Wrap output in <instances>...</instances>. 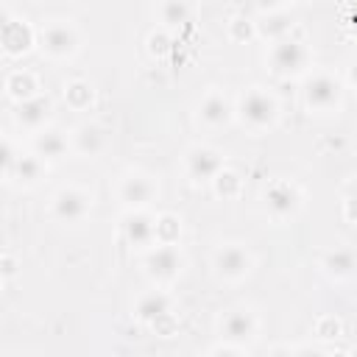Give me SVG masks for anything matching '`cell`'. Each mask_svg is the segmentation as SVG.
<instances>
[{
  "label": "cell",
  "instance_id": "25",
  "mask_svg": "<svg viewBox=\"0 0 357 357\" xmlns=\"http://www.w3.org/2000/svg\"><path fill=\"white\" fill-rule=\"evenodd\" d=\"M215 184H218V192H220V195H231V192H237L240 178H237L234 173H229V170H220L218 178H215Z\"/></svg>",
  "mask_w": 357,
  "mask_h": 357
},
{
  "label": "cell",
  "instance_id": "1",
  "mask_svg": "<svg viewBox=\"0 0 357 357\" xmlns=\"http://www.w3.org/2000/svg\"><path fill=\"white\" fill-rule=\"evenodd\" d=\"M237 114H240V120L248 123L251 128H268V126H273V120H276V114H279V106H276V100H273L265 89L251 86V89L240 98Z\"/></svg>",
  "mask_w": 357,
  "mask_h": 357
},
{
  "label": "cell",
  "instance_id": "21",
  "mask_svg": "<svg viewBox=\"0 0 357 357\" xmlns=\"http://www.w3.org/2000/svg\"><path fill=\"white\" fill-rule=\"evenodd\" d=\"M6 89H8V95H11V98H17V100L22 103V100L33 98L36 84H33V78H31L28 73H11V75H8V81H6Z\"/></svg>",
  "mask_w": 357,
  "mask_h": 357
},
{
  "label": "cell",
  "instance_id": "7",
  "mask_svg": "<svg viewBox=\"0 0 357 357\" xmlns=\"http://www.w3.org/2000/svg\"><path fill=\"white\" fill-rule=\"evenodd\" d=\"M215 271L223 279H240V276H245L251 271V254L237 243L220 245L215 251Z\"/></svg>",
  "mask_w": 357,
  "mask_h": 357
},
{
  "label": "cell",
  "instance_id": "8",
  "mask_svg": "<svg viewBox=\"0 0 357 357\" xmlns=\"http://www.w3.org/2000/svg\"><path fill=\"white\" fill-rule=\"evenodd\" d=\"M220 170H223V156L215 148L198 145V148H192L187 153V173H190V178L209 181V178H218Z\"/></svg>",
  "mask_w": 357,
  "mask_h": 357
},
{
  "label": "cell",
  "instance_id": "20",
  "mask_svg": "<svg viewBox=\"0 0 357 357\" xmlns=\"http://www.w3.org/2000/svg\"><path fill=\"white\" fill-rule=\"evenodd\" d=\"M42 170H45L42 159H39L36 153H25V156H20V159H17V165H14L11 176H17L22 184H33V181H39V178H42Z\"/></svg>",
  "mask_w": 357,
  "mask_h": 357
},
{
  "label": "cell",
  "instance_id": "16",
  "mask_svg": "<svg viewBox=\"0 0 357 357\" xmlns=\"http://www.w3.org/2000/svg\"><path fill=\"white\" fill-rule=\"evenodd\" d=\"M198 117H201L206 126H223V123H229V117H231V106H229V100H226L220 92H209V95L201 100V106H198Z\"/></svg>",
  "mask_w": 357,
  "mask_h": 357
},
{
  "label": "cell",
  "instance_id": "4",
  "mask_svg": "<svg viewBox=\"0 0 357 357\" xmlns=\"http://www.w3.org/2000/svg\"><path fill=\"white\" fill-rule=\"evenodd\" d=\"M145 271L156 282H167L181 271V254L176 243H159L145 254Z\"/></svg>",
  "mask_w": 357,
  "mask_h": 357
},
{
  "label": "cell",
  "instance_id": "2",
  "mask_svg": "<svg viewBox=\"0 0 357 357\" xmlns=\"http://www.w3.org/2000/svg\"><path fill=\"white\" fill-rule=\"evenodd\" d=\"M307 47L293 39V36H284V39H276L271 53H268V61H271V70L279 73V75H296L307 67Z\"/></svg>",
  "mask_w": 357,
  "mask_h": 357
},
{
  "label": "cell",
  "instance_id": "9",
  "mask_svg": "<svg viewBox=\"0 0 357 357\" xmlns=\"http://www.w3.org/2000/svg\"><path fill=\"white\" fill-rule=\"evenodd\" d=\"M156 195V184L148 178V176H142V173H131V176H126L123 178V184H120V201L128 206V209H142L151 198Z\"/></svg>",
  "mask_w": 357,
  "mask_h": 357
},
{
  "label": "cell",
  "instance_id": "14",
  "mask_svg": "<svg viewBox=\"0 0 357 357\" xmlns=\"http://www.w3.org/2000/svg\"><path fill=\"white\" fill-rule=\"evenodd\" d=\"M103 145H106V134H103V128L95 126V123H84V126H78L75 134H73V148H75L78 153H84V156L100 153Z\"/></svg>",
  "mask_w": 357,
  "mask_h": 357
},
{
  "label": "cell",
  "instance_id": "22",
  "mask_svg": "<svg viewBox=\"0 0 357 357\" xmlns=\"http://www.w3.org/2000/svg\"><path fill=\"white\" fill-rule=\"evenodd\" d=\"M156 14L162 17V22L176 25V22H187L190 6H187V3H176V0H167V3H159V6H156Z\"/></svg>",
  "mask_w": 357,
  "mask_h": 357
},
{
  "label": "cell",
  "instance_id": "30",
  "mask_svg": "<svg viewBox=\"0 0 357 357\" xmlns=\"http://www.w3.org/2000/svg\"><path fill=\"white\" fill-rule=\"evenodd\" d=\"M354 357H357V354H354Z\"/></svg>",
  "mask_w": 357,
  "mask_h": 357
},
{
  "label": "cell",
  "instance_id": "27",
  "mask_svg": "<svg viewBox=\"0 0 357 357\" xmlns=\"http://www.w3.org/2000/svg\"><path fill=\"white\" fill-rule=\"evenodd\" d=\"M206 357H243L237 349H231V346H218V349H212Z\"/></svg>",
  "mask_w": 357,
  "mask_h": 357
},
{
  "label": "cell",
  "instance_id": "28",
  "mask_svg": "<svg viewBox=\"0 0 357 357\" xmlns=\"http://www.w3.org/2000/svg\"><path fill=\"white\" fill-rule=\"evenodd\" d=\"M296 357H324V354H321L318 349H301V351H298Z\"/></svg>",
  "mask_w": 357,
  "mask_h": 357
},
{
  "label": "cell",
  "instance_id": "18",
  "mask_svg": "<svg viewBox=\"0 0 357 357\" xmlns=\"http://www.w3.org/2000/svg\"><path fill=\"white\" fill-rule=\"evenodd\" d=\"M324 268L329 276L335 279H346V276H354L357 273V254L351 248H335L324 257Z\"/></svg>",
  "mask_w": 357,
  "mask_h": 357
},
{
  "label": "cell",
  "instance_id": "26",
  "mask_svg": "<svg viewBox=\"0 0 357 357\" xmlns=\"http://www.w3.org/2000/svg\"><path fill=\"white\" fill-rule=\"evenodd\" d=\"M346 215L351 218V220H357V178L349 184V190H346Z\"/></svg>",
  "mask_w": 357,
  "mask_h": 357
},
{
  "label": "cell",
  "instance_id": "24",
  "mask_svg": "<svg viewBox=\"0 0 357 357\" xmlns=\"http://www.w3.org/2000/svg\"><path fill=\"white\" fill-rule=\"evenodd\" d=\"M67 100H70L75 109H84V106L92 100V89H89V84H84V81H73V84L67 86Z\"/></svg>",
  "mask_w": 357,
  "mask_h": 357
},
{
  "label": "cell",
  "instance_id": "6",
  "mask_svg": "<svg viewBox=\"0 0 357 357\" xmlns=\"http://www.w3.org/2000/svg\"><path fill=\"white\" fill-rule=\"evenodd\" d=\"M89 204H92L89 192H84V190H78V187H64V190H59L56 198H53V215H56L59 220L73 223V220H81V218L89 212Z\"/></svg>",
  "mask_w": 357,
  "mask_h": 357
},
{
  "label": "cell",
  "instance_id": "17",
  "mask_svg": "<svg viewBox=\"0 0 357 357\" xmlns=\"http://www.w3.org/2000/svg\"><path fill=\"white\" fill-rule=\"evenodd\" d=\"M33 148H36V156H39V159H61V156L67 153L70 142H67V137H64L61 131L45 128V131L36 134Z\"/></svg>",
  "mask_w": 357,
  "mask_h": 357
},
{
  "label": "cell",
  "instance_id": "3",
  "mask_svg": "<svg viewBox=\"0 0 357 357\" xmlns=\"http://www.w3.org/2000/svg\"><path fill=\"white\" fill-rule=\"evenodd\" d=\"M304 103L315 112H332L340 103V81L329 73H315L304 84Z\"/></svg>",
  "mask_w": 357,
  "mask_h": 357
},
{
  "label": "cell",
  "instance_id": "5",
  "mask_svg": "<svg viewBox=\"0 0 357 357\" xmlns=\"http://www.w3.org/2000/svg\"><path fill=\"white\" fill-rule=\"evenodd\" d=\"M78 45V33L70 22L64 20H53L42 28V47L50 53V56H70Z\"/></svg>",
  "mask_w": 357,
  "mask_h": 357
},
{
  "label": "cell",
  "instance_id": "12",
  "mask_svg": "<svg viewBox=\"0 0 357 357\" xmlns=\"http://www.w3.org/2000/svg\"><path fill=\"white\" fill-rule=\"evenodd\" d=\"M265 204H268V209H271L273 218H290L298 209L301 198H298V190L290 181H276L265 192Z\"/></svg>",
  "mask_w": 357,
  "mask_h": 357
},
{
  "label": "cell",
  "instance_id": "13",
  "mask_svg": "<svg viewBox=\"0 0 357 357\" xmlns=\"http://www.w3.org/2000/svg\"><path fill=\"white\" fill-rule=\"evenodd\" d=\"M50 109H53L50 98H45V95H33V98L17 103V120H20L25 128H39V126L50 117Z\"/></svg>",
  "mask_w": 357,
  "mask_h": 357
},
{
  "label": "cell",
  "instance_id": "23",
  "mask_svg": "<svg viewBox=\"0 0 357 357\" xmlns=\"http://www.w3.org/2000/svg\"><path fill=\"white\" fill-rule=\"evenodd\" d=\"M259 31H262L265 36L284 39V33L290 31V20H287L284 14H273V17H268V20H262V22H259Z\"/></svg>",
  "mask_w": 357,
  "mask_h": 357
},
{
  "label": "cell",
  "instance_id": "10",
  "mask_svg": "<svg viewBox=\"0 0 357 357\" xmlns=\"http://www.w3.org/2000/svg\"><path fill=\"white\" fill-rule=\"evenodd\" d=\"M123 234H126V240L131 243V245H137V248H145V245H153V240H156V220L151 218V215H145V212H128L126 218H123Z\"/></svg>",
  "mask_w": 357,
  "mask_h": 357
},
{
  "label": "cell",
  "instance_id": "15",
  "mask_svg": "<svg viewBox=\"0 0 357 357\" xmlns=\"http://www.w3.org/2000/svg\"><path fill=\"white\" fill-rule=\"evenodd\" d=\"M134 312H137L139 321L156 324L162 315L170 312V298H167L162 290H151V293H145V296L137 298V310H134Z\"/></svg>",
  "mask_w": 357,
  "mask_h": 357
},
{
  "label": "cell",
  "instance_id": "19",
  "mask_svg": "<svg viewBox=\"0 0 357 357\" xmlns=\"http://www.w3.org/2000/svg\"><path fill=\"white\" fill-rule=\"evenodd\" d=\"M31 42H33V31L28 28L25 20H11L3 25V45L8 53H22L31 47Z\"/></svg>",
  "mask_w": 357,
  "mask_h": 357
},
{
  "label": "cell",
  "instance_id": "11",
  "mask_svg": "<svg viewBox=\"0 0 357 357\" xmlns=\"http://www.w3.org/2000/svg\"><path fill=\"white\" fill-rule=\"evenodd\" d=\"M220 332L229 343H245L257 332V318L248 310H229L220 318Z\"/></svg>",
  "mask_w": 357,
  "mask_h": 357
},
{
  "label": "cell",
  "instance_id": "29",
  "mask_svg": "<svg viewBox=\"0 0 357 357\" xmlns=\"http://www.w3.org/2000/svg\"><path fill=\"white\" fill-rule=\"evenodd\" d=\"M349 81L357 86V61H354V64H351V70H349Z\"/></svg>",
  "mask_w": 357,
  "mask_h": 357
}]
</instances>
